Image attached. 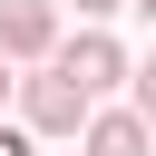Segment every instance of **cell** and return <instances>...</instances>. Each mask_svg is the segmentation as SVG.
Returning <instances> with one entry per match:
<instances>
[{"label":"cell","mask_w":156,"mask_h":156,"mask_svg":"<svg viewBox=\"0 0 156 156\" xmlns=\"http://www.w3.org/2000/svg\"><path fill=\"white\" fill-rule=\"evenodd\" d=\"M107 10H127V0H78V20H107Z\"/></svg>","instance_id":"7"},{"label":"cell","mask_w":156,"mask_h":156,"mask_svg":"<svg viewBox=\"0 0 156 156\" xmlns=\"http://www.w3.org/2000/svg\"><path fill=\"white\" fill-rule=\"evenodd\" d=\"M20 117H29V136H88V98H78V78H58V68H29L20 78Z\"/></svg>","instance_id":"1"},{"label":"cell","mask_w":156,"mask_h":156,"mask_svg":"<svg viewBox=\"0 0 156 156\" xmlns=\"http://www.w3.org/2000/svg\"><path fill=\"white\" fill-rule=\"evenodd\" d=\"M0 58L49 68V58H58V10H49V0H0Z\"/></svg>","instance_id":"3"},{"label":"cell","mask_w":156,"mask_h":156,"mask_svg":"<svg viewBox=\"0 0 156 156\" xmlns=\"http://www.w3.org/2000/svg\"><path fill=\"white\" fill-rule=\"evenodd\" d=\"M10 88H20V78H10V58H0V98H10Z\"/></svg>","instance_id":"8"},{"label":"cell","mask_w":156,"mask_h":156,"mask_svg":"<svg viewBox=\"0 0 156 156\" xmlns=\"http://www.w3.org/2000/svg\"><path fill=\"white\" fill-rule=\"evenodd\" d=\"M127 10H146V20H156V0H127Z\"/></svg>","instance_id":"9"},{"label":"cell","mask_w":156,"mask_h":156,"mask_svg":"<svg viewBox=\"0 0 156 156\" xmlns=\"http://www.w3.org/2000/svg\"><path fill=\"white\" fill-rule=\"evenodd\" d=\"M88 156H146V117L136 107H98L88 117Z\"/></svg>","instance_id":"4"},{"label":"cell","mask_w":156,"mask_h":156,"mask_svg":"<svg viewBox=\"0 0 156 156\" xmlns=\"http://www.w3.org/2000/svg\"><path fill=\"white\" fill-rule=\"evenodd\" d=\"M136 117H146V136H156V58L136 68Z\"/></svg>","instance_id":"5"},{"label":"cell","mask_w":156,"mask_h":156,"mask_svg":"<svg viewBox=\"0 0 156 156\" xmlns=\"http://www.w3.org/2000/svg\"><path fill=\"white\" fill-rule=\"evenodd\" d=\"M49 68H58V78H78V98H88V107H98V98H107L117 78H136V68H127V49H117L107 29H78V39H68V49L49 58Z\"/></svg>","instance_id":"2"},{"label":"cell","mask_w":156,"mask_h":156,"mask_svg":"<svg viewBox=\"0 0 156 156\" xmlns=\"http://www.w3.org/2000/svg\"><path fill=\"white\" fill-rule=\"evenodd\" d=\"M0 156H39V146H29V127H0Z\"/></svg>","instance_id":"6"}]
</instances>
